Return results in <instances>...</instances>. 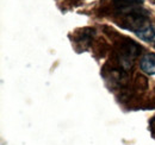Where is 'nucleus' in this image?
Masks as SVG:
<instances>
[{
    "label": "nucleus",
    "mask_w": 155,
    "mask_h": 145,
    "mask_svg": "<svg viewBox=\"0 0 155 145\" xmlns=\"http://www.w3.org/2000/svg\"><path fill=\"white\" fill-rule=\"evenodd\" d=\"M137 36L146 42H155V24H147L136 31Z\"/></svg>",
    "instance_id": "2"
},
{
    "label": "nucleus",
    "mask_w": 155,
    "mask_h": 145,
    "mask_svg": "<svg viewBox=\"0 0 155 145\" xmlns=\"http://www.w3.org/2000/svg\"><path fill=\"white\" fill-rule=\"evenodd\" d=\"M154 48H155V44H154Z\"/></svg>",
    "instance_id": "3"
},
{
    "label": "nucleus",
    "mask_w": 155,
    "mask_h": 145,
    "mask_svg": "<svg viewBox=\"0 0 155 145\" xmlns=\"http://www.w3.org/2000/svg\"><path fill=\"white\" fill-rule=\"evenodd\" d=\"M141 69L148 75H155V54L149 53L144 55L140 62Z\"/></svg>",
    "instance_id": "1"
}]
</instances>
